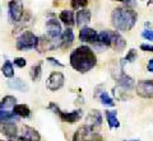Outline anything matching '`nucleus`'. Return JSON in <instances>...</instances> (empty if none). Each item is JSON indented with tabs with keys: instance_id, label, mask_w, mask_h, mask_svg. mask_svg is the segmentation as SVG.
<instances>
[{
	"instance_id": "1",
	"label": "nucleus",
	"mask_w": 153,
	"mask_h": 141,
	"mask_svg": "<svg viewBox=\"0 0 153 141\" xmlns=\"http://www.w3.org/2000/svg\"><path fill=\"white\" fill-rule=\"evenodd\" d=\"M70 66L80 74L91 71L97 65V57L89 46H79L70 52Z\"/></svg>"
},
{
	"instance_id": "2",
	"label": "nucleus",
	"mask_w": 153,
	"mask_h": 141,
	"mask_svg": "<svg viewBox=\"0 0 153 141\" xmlns=\"http://www.w3.org/2000/svg\"><path fill=\"white\" fill-rule=\"evenodd\" d=\"M138 21L137 13L129 7H117L111 13V23L119 32H128Z\"/></svg>"
},
{
	"instance_id": "3",
	"label": "nucleus",
	"mask_w": 153,
	"mask_h": 141,
	"mask_svg": "<svg viewBox=\"0 0 153 141\" xmlns=\"http://www.w3.org/2000/svg\"><path fill=\"white\" fill-rule=\"evenodd\" d=\"M38 42V37L31 31H25L18 36L16 41V47L18 51H30L35 50Z\"/></svg>"
},
{
	"instance_id": "4",
	"label": "nucleus",
	"mask_w": 153,
	"mask_h": 141,
	"mask_svg": "<svg viewBox=\"0 0 153 141\" xmlns=\"http://www.w3.org/2000/svg\"><path fill=\"white\" fill-rule=\"evenodd\" d=\"M46 35L47 37L54 42L56 47H59L61 43V35H63V29H61V24L56 18H51L46 22Z\"/></svg>"
},
{
	"instance_id": "5",
	"label": "nucleus",
	"mask_w": 153,
	"mask_h": 141,
	"mask_svg": "<svg viewBox=\"0 0 153 141\" xmlns=\"http://www.w3.org/2000/svg\"><path fill=\"white\" fill-rule=\"evenodd\" d=\"M8 15L13 23H19L25 15V7L22 0H9L8 3Z\"/></svg>"
},
{
	"instance_id": "6",
	"label": "nucleus",
	"mask_w": 153,
	"mask_h": 141,
	"mask_svg": "<svg viewBox=\"0 0 153 141\" xmlns=\"http://www.w3.org/2000/svg\"><path fill=\"white\" fill-rule=\"evenodd\" d=\"M64 82H65V78H64V74L60 73V71H52L49 78L46 80V88L51 92H56L59 89L63 88L64 85Z\"/></svg>"
},
{
	"instance_id": "7",
	"label": "nucleus",
	"mask_w": 153,
	"mask_h": 141,
	"mask_svg": "<svg viewBox=\"0 0 153 141\" xmlns=\"http://www.w3.org/2000/svg\"><path fill=\"white\" fill-rule=\"evenodd\" d=\"M137 94L144 99H153V80H140L135 87Z\"/></svg>"
},
{
	"instance_id": "8",
	"label": "nucleus",
	"mask_w": 153,
	"mask_h": 141,
	"mask_svg": "<svg viewBox=\"0 0 153 141\" xmlns=\"http://www.w3.org/2000/svg\"><path fill=\"white\" fill-rule=\"evenodd\" d=\"M97 35H98L97 31H94L93 28H91L88 26H84V27L80 28L78 38L80 42H83V43L93 45L97 42Z\"/></svg>"
},
{
	"instance_id": "9",
	"label": "nucleus",
	"mask_w": 153,
	"mask_h": 141,
	"mask_svg": "<svg viewBox=\"0 0 153 141\" xmlns=\"http://www.w3.org/2000/svg\"><path fill=\"white\" fill-rule=\"evenodd\" d=\"M82 109H75V111H71V112H63L60 111V113L57 115L60 117V120L63 122H66V123H70L73 125L75 122H78L80 118H82Z\"/></svg>"
},
{
	"instance_id": "10",
	"label": "nucleus",
	"mask_w": 153,
	"mask_h": 141,
	"mask_svg": "<svg viewBox=\"0 0 153 141\" xmlns=\"http://www.w3.org/2000/svg\"><path fill=\"white\" fill-rule=\"evenodd\" d=\"M91 17H92V13H91L89 9H87V8L79 9L75 14V24L80 28L87 26L91 22Z\"/></svg>"
},
{
	"instance_id": "11",
	"label": "nucleus",
	"mask_w": 153,
	"mask_h": 141,
	"mask_svg": "<svg viewBox=\"0 0 153 141\" xmlns=\"http://www.w3.org/2000/svg\"><path fill=\"white\" fill-rule=\"evenodd\" d=\"M111 46L115 48L116 52H123L124 48L126 47L125 38L117 31H111Z\"/></svg>"
},
{
	"instance_id": "12",
	"label": "nucleus",
	"mask_w": 153,
	"mask_h": 141,
	"mask_svg": "<svg viewBox=\"0 0 153 141\" xmlns=\"http://www.w3.org/2000/svg\"><path fill=\"white\" fill-rule=\"evenodd\" d=\"M55 48H56L55 43L49 38V37H46V36L38 37V42H37L36 50H37L40 54L47 52V51H52V50H55Z\"/></svg>"
},
{
	"instance_id": "13",
	"label": "nucleus",
	"mask_w": 153,
	"mask_h": 141,
	"mask_svg": "<svg viewBox=\"0 0 153 141\" xmlns=\"http://www.w3.org/2000/svg\"><path fill=\"white\" fill-rule=\"evenodd\" d=\"M87 125L89 126L91 129H93L94 131H96V129H97V127H101V125H102L101 112L97 111V109L91 111V113L87 117Z\"/></svg>"
},
{
	"instance_id": "14",
	"label": "nucleus",
	"mask_w": 153,
	"mask_h": 141,
	"mask_svg": "<svg viewBox=\"0 0 153 141\" xmlns=\"http://www.w3.org/2000/svg\"><path fill=\"white\" fill-rule=\"evenodd\" d=\"M22 137L27 141H41L40 132L31 126H23L22 127Z\"/></svg>"
},
{
	"instance_id": "15",
	"label": "nucleus",
	"mask_w": 153,
	"mask_h": 141,
	"mask_svg": "<svg viewBox=\"0 0 153 141\" xmlns=\"http://www.w3.org/2000/svg\"><path fill=\"white\" fill-rule=\"evenodd\" d=\"M74 40H75V36H74V32L71 29V27H66V29L63 31V35H61L60 47H63V48H69V47L74 43Z\"/></svg>"
},
{
	"instance_id": "16",
	"label": "nucleus",
	"mask_w": 153,
	"mask_h": 141,
	"mask_svg": "<svg viewBox=\"0 0 153 141\" xmlns=\"http://www.w3.org/2000/svg\"><path fill=\"white\" fill-rule=\"evenodd\" d=\"M0 132L5 135L8 139H13L18 135V129L16 122H8V123H0Z\"/></svg>"
},
{
	"instance_id": "17",
	"label": "nucleus",
	"mask_w": 153,
	"mask_h": 141,
	"mask_svg": "<svg viewBox=\"0 0 153 141\" xmlns=\"http://www.w3.org/2000/svg\"><path fill=\"white\" fill-rule=\"evenodd\" d=\"M116 80H117V85L123 89H125V90H130L134 87V79L124 71H120V75L117 76Z\"/></svg>"
},
{
	"instance_id": "18",
	"label": "nucleus",
	"mask_w": 153,
	"mask_h": 141,
	"mask_svg": "<svg viewBox=\"0 0 153 141\" xmlns=\"http://www.w3.org/2000/svg\"><path fill=\"white\" fill-rule=\"evenodd\" d=\"M59 21H61V23H64L66 27H73L75 26V14L73 10L65 9L59 14Z\"/></svg>"
},
{
	"instance_id": "19",
	"label": "nucleus",
	"mask_w": 153,
	"mask_h": 141,
	"mask_svg": "<svg viewBox=\"0 0 153 141\" xmlns=\"http://www.w3.org/2000/svg\"><path fill=\"white\" fill-rule=\"evenodd\" d=\"M7 84L10 89H16V90H19V92H27L28 90V84L25 80H22L21 78L10 79Z\"/></svg>"
},
{
	"instance_id": "20",
	"label": "nucleus",
	"mask_w": 153,
	"mask_h": 141,
	"mask_svg": "<svg viewBox=\"0 0 153 141\" xmlns=\"http://www.w3.org/2000/svg\"><path fill=\"white\" fill-rule=\"evenodd\" d=\"M13 113L17 115L19 118H27L31 116V109L27 104H16L13 107Z\"/></svg>"
},
{
	"instance_id": "21",
	"label": "nucleus",
	"mask_w": 153,
	"mask_h": 141,
	"mask_svg": "<svg viewBox=\"0 0 153 141\" xmlns=\"http://www.w3.org/2000/svg\"><path fill=\"white\" fill-rule=\"evenodd\" d=\"M96 43L102 45L103 47H111V31H102L97 35V42Z\"/></svg>"
},
{
	"instance_id": "22",
	"label": "nucleus",
	"mask_w": 153,
	"mask_h": 141,
	"mask_svg": "<svg viewBox=\"0 0 153 141\" xmlns=\"http://www.w3.org/2000/svg\"><path fill=\"white\" fill-rule=\"evenodd\" d=\"M105 115H106L107 125H108L110 129H119L120 127V122H119L116 111H106Z\"/></svg>"
},
{
	"instance_id": "23",
	"label": "nucleus",
	"mask_w": 153,
	"mask_h": 141,
	"mask_svg": "<svg viewBox=\"0 0 153 141\" xmlns=\"http://www.w3.org/2000/svg\"><path fill=\"white\" fill-rule=\"evenodd\" d=\"M19 117L17 115L8 112L7 109H0V123H8V122H18Z\"/></svg>"
},
{
	"instance_id": "24",
	"label": "nucleus",
	"mask_w": 153,
	"mask_h": 141,
	"mask_svg": "<svg viewBox=\"0 0 153 141\" xmlns=\"http://www.w3.org/2000/svg\"><path fill=\"white\" fill-rule=\"evenodd\" d=\"M17 99L16 97L13 95H5L0 101V109H9V108H13L14 106L17 104Z\"/></svg>"
},
{
	"instance_id": "25",
	"label": "nucleus",
	"mask_w": 153,
	"mask_h": 141,
	"mask_svg": "<svg viewBox=\"0 0 153 141\" xmlns=\"http://www.w3.org/2000/svg\"><path fill=\"white\" fill-rule=\"evenodd\" d=\"M1 73H3L4 76L9 78V79H12L14 76V68H13V64L10 61H8V60L4 61V64L1 66Z\"/></svg>"
},
{
	"instance_id": "26",
	"label": "nucleus",
	"mask_w": 153,
	"mask_h": 141,
	"mask_svg": "<svg viewBox=\"0 0 153 141\" xmlns=\"http://www.w3.org/2000/svg\"><path fill=\"white\" fill-rule=\"evenodd\" d=\"M41 74H42V62H38L36 65H33L30 70V76L33 82L38 80L41 78Z\"/></svg>"
},
{
	"instance_id": "27",
	"label": "nucleus",
	"mask_w": 153,
	"mask_h": 141,
	"mask_svg": "<svg viewBox=\"0 0 153 141\" xmlns=\"http://www.w3.org/2000/svg\"><path fill=\"white\" fill-rule=\"evenodd\" d=\"M100 101H101V103L103 106H106V107H114L115 106V102L111 97L107 94V92H103L100 94Z\"/></svg>"
},
{
	"instance_id": "28",
	"label": "nucleus",
	"mask_w": 153,
	"mask_h": 141,
	"mask_svg": "<svg viewBox=\"0 0 153 141\" xmlns=\"http://www.w3.org/2000/svg\"><path fill=\"white\" fill-rule=\"evenodd\" d=\"M88 5V0H70V7L74 10H79Z\"/></svg>"
},
{
	"instance_id": "29",
	"label": "nucleus",
	"mask_w": 153,
	"mask_h": 141,
	"mask_svg": "<svg viewBox=\"0 0 153 141\" xmlns=\"http://www.w3.org/2000/svg\"><path fill=\"white\" fill-rule=\"evenodd\" d=\"M138 57V54H137V50L134 48H130L128 51V54L125 56V59H124V61H126V62H134V61L137 60Z\"/></svg>"
},
{
	"instance_id": "30",
	"label": "nucleus",
	"mask_w": 153,
	"mask_h": 141,
	"mask_svg": "<svg viewBox=\"0 0 153 141\" xmlns=\"http://www.w3.org/2000/svg\"><path fill=\"white\" fill-rule=\"evenodd\" d=\"M142 37L146 41H152L153 42V29H151V28H146V29L142 32Z\"/></svg>"
},
{
	"instance_id": "31",
	"label": "nucleus",
	"mask_w": 153,
	"mask_h": 141,
	"mask_svg": "<svg viewBox=\"0 0 153 141\" xmlns=\"http://www.w3.org/2000/svg\"><path fill=\"white\" fill-rule=\"evenodd\" d=\"M13 64L16 65L17 68H25L26 65H27V60L26 59H23V57H16L13 60Z\"/></svg>"
},
{
	"instance_id": "32",
	"label": "nucleus",
	"mask_w": 153,
	"mask_h": 141,
	"mask_svg": "<svg viewBox=\"0 0 153 141\" xmlns=\"http://www.w3.org/2000/svg\"><path fill=\"white\" fill-rule=\"evenodd\" d=\"M46 61H49L51 65H55V66H59V68H64V64H61L59 60H56L55 57H47Z\"/></svg>"
},
{
	"instance_id": "33",
	"label": "nucleus",
	"mask_w": 153,
	"mask_h": 141,
	"mask_svg": "<svg viewBox=\"0 0 153 141\" xmlns=\"http://www.w3.org/2000/svg\"><path fill=\"white\" fill-rule=\"evenodd\" d=\"M47 108H49V109H51V111L54 112L55 115H59V113H60V111H61L60 108H59V106H57V104H55L54 102H51L50 104H49V107H47Z\"/></svg>"
},
{
	"instance_id": "34",
	"label": "nucleus",
	"mask_w": 153,
	"mask_h": 141,
	"mask_svg": "<svg viewBox=\"0 0 153 141\" xmlns=\"http://www.w3.org/2000/svg\"><path fill=\"white\" fill-rule=\"evenodd\" d=\"M140 50H142V51H146V52H152V54H153V46H152V45L142 43V45H140Z\"/></svg>"
},
{
	"instance_id": "35",
	"label": "nucleus",
	"mask_w": 153,
	"mask_h": 141,
	"mask_svg": "<svg viewBox=\"0 0 153 141\" xmlns=\"http://www.w3.org/2000/svg\"><path fill=\"white\" fill-rule=\"evenodd\" d=\"M147 70L149 73H153V59H151L149 61H148V64H147Z\"/></svg>"
},
{
	"instance_id": "36",
	"label": "nucleus",
	"mask_w": 153,
	"mask_h": 141,
	"mask_svg": "<svg viewBox=\"0 0 153 141\" xmlns=\"http://www.w3.org/2000/svg\"><path fill=\"white\" fill-rule=\"evenodd\" d=\"M117 1H120V3H124V4H126V7H130L133 5V0H117Z\"/></svg>"
},
{
	"instance_id": "37",
	"label": "nucleus",
	"mask_w": 153,
	"mask_h": 141,
	"mask_svg": "<svg viewBox=\"0 0 153 141\" xmlns=\"http://www.w3.org/2000/svg\"><path fill=\"white\" fill-rule=\"evenodd\" d=\"M153 4V0H148V5H152Z\"/></svg>"
},
{
	"instance_id": "38",
	"label": "nucleus",
	"mask_w": 153,
	"mask_h": 141,
	"mask_svg": "<svg viewBox=\"0 0 153 141\" xmlns=\"http://www.w3.org/2000/svg\"><path fill=\"white\" fill-rule=\"evenodd\" d=\"M125 141H128V140H125ZM129 141H139V140H129Z\"/></svg>"
},
{
	"instance_id": "39",
	"label": "nucleus",
	"mask_w": 153,
	"mask_h": 141,
	"mask_svg": "<svg viewBox=\"0 0 153 141\" xmlns=\"http://www.w3.org/2000/svg\"><path fill=\"white\" fill-rule=\"evenodd\" d=\"M0 141H4V140H0Z\"/></svg>"
}]
</instances>
